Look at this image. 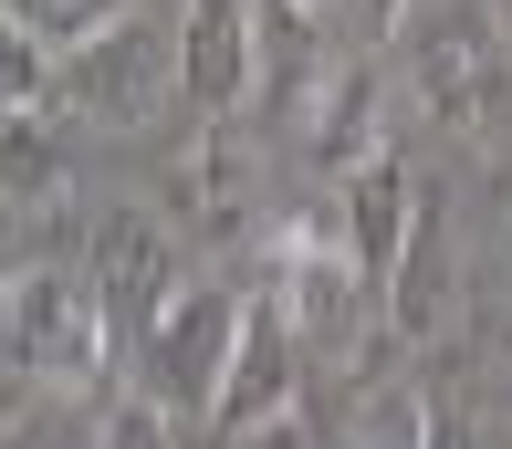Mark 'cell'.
Wrapping results in <instances>:
<instances>
[{"label": "cell", "mask_w": 512, "mask_h": 449, "mask_svg": "<svg viewBox=\"0 0 512 449\" xmlns=\"http://www.w3.org/2000/svg\"><path fill=\"white\" fill-rule=\"evenodd\" d=\"M84 282H95V303H105L115 356H136V345L157 335V314L189 293V282H178L168 220H157V209H126V199H105L95 220H84Z\"/></svg>", "instance_id": "obj_1"}, {"label": "cell", "mask_w": 512, "mask_h": 449, "mask_svg": "<svg viewBox=\"0 0 512 449\" xmlns=\"http://www.w3.org/2000/svg\"><path fill=\"white\" fill-rule=\"evenodd\" d=\"M53 94H74V115H95V126H147L168 94H189V74H178V21L168 11H126L84 53H63Z\"/></svg>", "instance_id": "obj_2"}, {"label": "cell", "mask_w": 512, "mask_h": 449, "mask_svg": "<svg viewBox=\"0 0 512 449\" xmlns=\"http://www.w3.org/2000/svg\"><path fill=\"white\" fill-rule=\"evenodd\" d=\"M418 105L450 136H481L512 105V21H502V0H450V21L418 42Z\"/></svg>", "instance_id": "obj_3"}, {"label": "cell", "mask_w": 512, "mask_h": 449, "mask_svg": "<svg viewBox=\"0 0 512 449\" xmlns=\"http://www.w3.org/2000/svg\"><path fill=\"white\" fill-rule=\"evenodd\" d=\"M0 356H21V376H95L115 356L105 335V303L84 272H21L11 293H0Z\"/></svg>", "instance_id": "obj_4"}, {"label": "cell", "mask_w": 512, "mask_h": 449, "mask_svg": "<svg viewBox=\"0 0 512 449\" xmlns=\"http://www.w3.org/2000/svg\"><path fill=\"white\" fill-rule=\"evenodd\" d=\"M230 345H241V293L189 282V293L157 314V335L136 345V376H147L157 408H199L209 418V397H220V376H230Z\"/></svg>", "instance_id": "obj_5"}, {"label": "cell", "mask_w": 512, "mask_h": 449, "mask_svg": "<svg viewBox=\"0 0 512 449\" xmlns=\"http://www.w3.org/2000/svg\"><path fill=\"white\" fill-rule=\"evenodd\" d=\"M293 397H304V335H293L283 293H251L241 303V345H230V376H220V397H209V429L251 439V429H272V418H293Z\"/></svg>", "instance_id": "obj_6"}, {"label": "cell", "mask_w": 512, "mask_h": 449, "mask_svg": "<svg viewBox=\"0 0 512 449\" xmlns=\"http://www.w3.org/2000/svg\"><path fill=\"white\" fill-rule=\"evenodd\" d=\"M262 0H189L178 11V74H189V115L230 126V115L262 94V42H251Z\"/></svg>", "instance_id": "obj_7"}, {"label": "cell", "mask_w": 512, "mask_h": 449, "mask_svg": "<svg viewBox=\"0 0 512 449\" xmlns=\"http://www.w3.org/2000/svg\"><path fill=\"white\" fill-rule=\"evenodd\" d=\"M356 251H345V220L335 230H283V262H272V293H283L293 335H304V356H335L345 335H356Z\"/></svg>", "instance_id": "obj_8"}, {"label": "cell", "mask_w": 512, "mask_h": 449, "mask_svg": "<svg viewBox=\"0 0 512 449\" xmlns=\"http://www.w3.org/2000/svg\"><path fill=\"white\" fill-rule=\"evenodd\" d=\"M251 42H262V105H272V115H293V126H314L324 84H335V53H324V11H304V0H262Z\"/></svg>", "instance_id": "obj_9"}, {"label": "cell", "mask_w": 512, "mask_h": 449, "mask_svg": "<svg viewBox=\"0 0 512 449\" xmlns=\"http://www.w3.org/2000/svg\"><path fill=\"white\" fill-rule=\"evenodd\" d=\"M418 178H408V157H366L356 178H345V251H356V272L366 282H387L398 272V251L418 241Z\"/></svg>", "instance_id": "obj_10"}, {"label": "cell", "mask_w": 512, "mask_h": 449, "mask_svg": "<svg viewBox=\"0 0 512 449\" xmlns=\"http://www.w3.org/2000/svg\"><path fill=\"white\" fill-rule=\"evenodd\" d=\"M178 188H189V220L209 241H241L251 220H262V199H251V136L241 126H199L189 157H178Z\"/></svg>", "instance_id": "obj_11"}, {"label": "cell", "mask_w": 512, "mask_h": 449, "mask_svg": "<svg viewBox=\"0 0 512 449\" xmlns=\"http://www.w3.org/2000/svg\"><path fill=\"white\" fill-rule=\"evenodd\" d=\"M377 126H387V84L366 74V63H335V84H324V105H314V126H304V157L345 188L366 157H387Z\"/></svg>", "instance_id": "obj_12"}, {"label": "cell", "mask_w": 512, "mask_h": 449, "mask_svg": "<svg viewBox=\"0 0 512 449\" xmlns=\"http://www.w3.org/2000/svg\"><path fill=\"white\" fill-rule=\"evenodd\" d=\"M387 293V335H439L450 324V303H460V272H450V241H439V220H418V241L398 251V272L377 282Z\"/></svg>", "instance_id": "obj_13"}, {"label": "cell", "mask_w": 512, "mask_h": 449, "mask_svg": "<svg viewBox=\"0 0 512 449\" xmlns=\"http://www.w3.org/2000/svg\"><path fill=\"white\" fill-rule=\"evenodd\" d=\"M63 199V136L42 115H11L0 126V209H53Z\"/></svg>", "instance_id": "obj_14"}, {"label": "cell", "mask_w": 512, "mask_h": 449, "mask_svg": "<svg viewBox=\"0 0 512 449\" xmlns=\"http://www.w3.org/2000/svg\"><path fill=\"white\" fill-rule=\"evenodd\" d=\"M53 84H63L53 42H42L32 21H11V11H0V94H11V115H42V105H53Z\"/></svg>", "instance_id": "obj_15"}, {"label": "cell", "mask_w": 512, "mask_h": 449, "mask_svg": "<svg viewBox=\"0 0 512 449\" xmlns=\"http://www.w3.org/2000/svg\"><path fill=\"white\" fill-rule=\"evenodd\" d=\"M429 429H439V408H429V397H408V387H387L377 408L356 418V449H429Z\"/></svg>", "instance_id": "obj_16"}, {"label": "cell", "mask_w": 512, "mask_h": 449, "mask_svg": "<svg viewBox=\"0 0 512 449\" xmlns=\"http://www.w3.org/2000/svg\"><path fill=\"white\" fill-rule=\"evenodd\" d=\"M95 449H178V408H157L147 387L115 397V408L95 418Z\"/></svg>", "instance_id": "obj_17"}, {"label": "cell", "mask_w": 512, "mask_h": 449, "mask_svg": "<svg viewBox=\"0 0 512 449\" xmlns=\"http://www.w3.org/2000/svg\"><path fill=\"white\" fill-rule=\"evenodd\" d=\"M0 449H95V429H74V418H11Z\"/></svg>", "instance_id": "obj_18"}, {"label": "cell", "mask_w": 512, "mask_h": 449, "mask_svg": "<svg viewBox=\"0 0 512 449\" xmlns=\"http://www.w3.org/2000/svg\"><path fill=\"white\" fill-rule=\"evenodd\" d=\"M345 21H356V42H398L408 32V0H345Z\"/></svg>", "instance_id": "obj_19"}, {"label": "cell", "mask_w": 512, "mask_h": 449, "mask_svg": "<svg viewBox=\"0 0 512 449\" xmlns=\"http://www.w3.org/2000/svg\"><path fill=\"white\" fill-rule=\"evenodd\" d=\"M429 449H481V429H471V418H439V429H429Z\"/></svg>", "instance_id": "obj_20"}, {"label": "cell", "mask_w": 512, "mask_h": 449, "mask_svg": "<svg viewBox=\"0 0 512 449\" xmlns=\"http://www.w3.org/2000/svg\"><path fill=\"white\" fill-rule=\"evenodd\" d=\"M0 126H11V94H0Z\"/></svg>", "instance_id": "obj_21"}, {"label": "cell", "mask_w": 512, "mask_h": 449, "mask_svg": "<svg viewBox=\"0 0 512 449\" xmlns=\"http://www.w3.org/2000/svg\"><path fill=\"white\" fill-rule=\"evenodd\" d=\"M304 11H324V0H304Z\"/></svg>", "instance_id": "obj_22"}]
</instances>
